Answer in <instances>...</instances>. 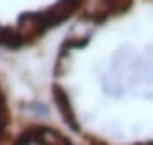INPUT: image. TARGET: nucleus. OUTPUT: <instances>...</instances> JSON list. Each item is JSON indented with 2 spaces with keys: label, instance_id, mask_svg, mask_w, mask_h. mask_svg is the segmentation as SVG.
Wrapping results in <instances>:
<instances>
[{
  "label": "nucleus",
  "instance_id": "nucleus-5",
  "mask_svg": "<svg viewBox=\"0 0 153 145\" xmlns=\"http://www.w3.org/2000/svg\"><path fill=\"white\" fill-rule=\"evenodd\" d=\"M4 128H5V123L0 121V137H2V133H4Z\"/></svg>",
  "mask_w": 153,
  "mask_h": 145
},
{
  "label": "nucleus",
  "instance_id": "nucleus-3",
  "mask_svg": "<svg viewBox=\"0 0 153 145\" xmlns=\"http://www.w3.org/2000/svg\"><path fill=\"white\" fill-rule=\"evenodd\" d=\"M24 38L10 28H0V46L7 48H21Z\"/></svg>",
  "mask_w": 153,
  "mask_h": 145
},
{
  "label": "nucleus",
  "instance_id": "nucleus-1",
  "mask_svg": "<svg viewBox=\"0 0 153 145\" xmlns=\"http://www.w3.org/2000/svg\"><path fill=\"white\" fill-rule=\"evenodd\" d=\"M53 99H55L56 106H58V111H60L63 121H65L71 130L78 132L80 126H78V123H76V120H75V113L71 109L70 97H68V94L61 89L60 85H53Z\"/></svg>",
  "mask_w": 153,
  "mask_h": 145
},
{
  "label": "nucleus",
  "instance_id": "nucleus-2",
  "mask_svg": "<svg viewBox=\"0 0 153 145\" xmlns=\"http://www.w3.org/2000/svg\"><path fill=\"white\" fill-rule=\"evenodd\" d=\"M34 132V142L39 145H71V142L66 137L48 126H36Z\"/></svg>",
  "mask_w": 153,
  "mask_h": 145
},
{
  "label": "nucleus",
  "instance_id": "nucleus-4",
  "mask_svg": "<svg viewBox=\"0 0 153 145\" xmlns=\"http://www.w3.org/2000/svg\"><path fill=\"white\" fill-rule=\"evenodd\" d=\"M33 142H34V132H33V128H31V130L22 132L21 137L17 138V142L14 145H31Z\"/></svg>",
  "mask_w": 153,
  "mask_h": 145
}]
</instances>
